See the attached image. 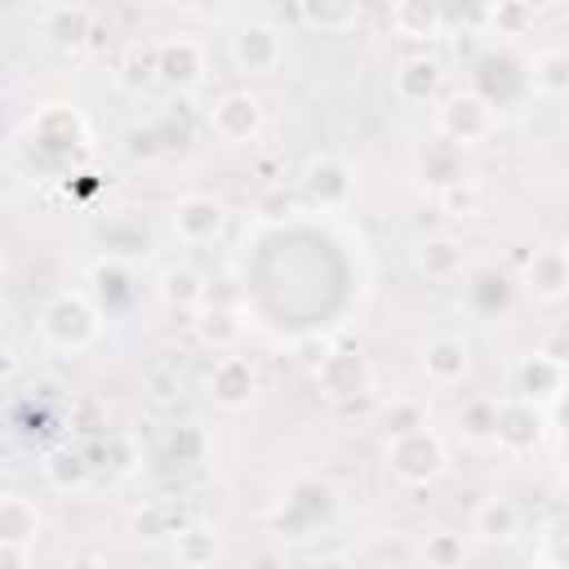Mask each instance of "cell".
I'll list each match as a JSON object with an SVG mask.
<instances>
[{
  "instance_id": "cell-26",
  "label": "cell",
  "mask_w": 569,
  "mask_h": 569,
  "mask_svg": "<svg viewBox=\"0 0 569 569\" xmlns=\"http://www.w3.org/2000/svg\"><path fill=\"white\" fill-rule=\"evenodd\" d=\"M244 569H284V560H280L276 551H258V556H253Z\"/></svg>"
},
{
  "instance_id": "cell-15",
  "label": "cell",
  "mask_w": 569,
  "mask_h": 569,
  "mask_svg": "<svg viewBox=\"0 0 569 569\" xmlns=\"http://www.w3.org/2000/svg\"><path fill=\"white\" fill-rule=\"evenodd\" d=\"M160 71H164L169 80H178V84H191V80H200V49H196L191 40L164 44V49H160Z\"/></svg>"
},
{
  "instance_id": "cell-10",
  "label": "cell",
  "mask_w": 569,
  "mask_h": 569,
  "mask_svg": "<svg viewBox=\"0 0 569 569\" xmlns=\"http://www.w3.org/2000/svg\"><path fill=\"white\" fill-rule=\"evenodd\" d=\"M422 369H427L431 382H458V378L467 373V342H458V338H436V342H427Z\"/></svg>"
},
{
  "instance_id": "cell-4",
  "label": "cell",
  "mask_w": 569,
  "mask_h": 569,
  "mask_svg": "<svg viewBox=\"0 0 569 569\" xmlns=\"http://www.w3.org/2000/svg\"><path fill=\"white\" fill-rule=\"evenodd\" d=\"M213 129L227 138V142H249L258 129H262V102L253 93H227L218 107H213Z\"/></svg>"
},
{
  "instance_id": "cell-19",
  "label": "cell",
  "mask_w": 569,
  "mask_h": 569,
  "mask_svg": "<svg viewBox=\"0 0 569 569\" xmlns=\"http://www.w3.org/2000/svg\"><path fill=\"white\" fill-rule=\"evenodd\" d=\"M476 529L485 533V538H511L516 533V507L511 502H485L480 507V516H476Z\"/></svg>"
},
{
  "instance_id": "cell-18",
  "label": "cell",
  "mask_w": 569,
  "mask_h": 569,
  "mask_svg": "<svg viewBox=\"0 0 569 569\" xmlns=\"http://www.w3.org/2000/svg\"><path fill=\"white\" fill-rule=\"evenodd\" d=\"M396 89L405 93V98H413V102H422L431 89H436V62L431 58H413L405 71H400V80H396Z\"/></svg>"
},
{
  "instance_id": "cell-6",
  "label": "cell",
  "mask_w": 569,
  "mask_h": 569,
  "mask_svg": "<svg viewBox=\"0 0 569 569\" xmlns=\"http://www.w3.org/2000/svg\"><path fill=\"white\" fill-rule=\"evenodd\" d=\"M542 431V418L529 400H507V405H493V436L507 445V449H529Z\"/></svg>"
},
{
  "instance_id": "cell-23",
  "label": "cell",
  "mask_w": 569,
  "mask_h": 569,
  "mask_svg": "<svg viewBox=\"0 0 569 569\" xmlns=\"http://www.w3.org/2000/svg\"><path fill=\"white\" fill-rule=\"evenodd\" d=\"M462 422H467V436H489L493 431V405L489 400H476Z\"/></svg>"
},
{
  "instance_id": "cell-20",
  "label": "cell",
  "mask_w": 569,
  "mask_h": 569,
  "mask_svg": "<svg viewBox=\"0 0 569 569\" xmlns=\"http://www.w3.org/2000/svg\"><path fill=\"white\" fill-rule=\"evenodd\" d=\"M533 84L542 89V93H560L565 84H569V76H565V53H542L538 62H533Z\"/></svg>"
},
{
  "instance_id": "cell-3",
  "label": "cell",
  "mask_w": 569,
  "mask_h": 569,
  "mask_svg": "<svg viewBox=\"0 0 569 569\" xmlns=\"http://www.w3.org/2000/svg\"><path fill=\"white\" fill-rule=\"evenodd\" d=\"M222 222H227V209L213 196H187V200L173 204V231L182 240H191V244L213 240L222 231Z\"/></svg>"
},
{
  "instance_id": "cell-2",
  "label": "cell",
  "mask_w": 569,
  "mask_h": 569,
  "mask_svg": "<svg viewBox=\"0 0 569 569\" xmlns=\"http://www.w3.org/2000/svg\"><path fill=\"white\" fill-rule=\"evenodd\" d=\"M93 329H98L93 311H89L80 298H71V293H58V298L44 307V333H49L58 347H84V342L93 338Z\"/></svg>"
},
{
  "instance_id": "cell-21",
  "label": "cell",
  "mask_w": 569,
  "mask_h": 569,
  "mask_svg": "<svg viewBox=\"0 0 569 569\" xmlns=\"http://www.w3.org/2000/svg\"><path fill=\"white\" fill-rule=\"evenodd\" d=\"M422 551H427V560H431L436 569H453V565L462 560V538H458V533H431Z\"/></svg>"
},
{
  "instance_id": "cell-25",
  "label": "cell",
  "mask_w": 569,
  "mask_h": 569,
  "mask_svg": "<svg viewBox=\"0 0 569 569\" xmlns=\"http://www.w3.org/2000/svg\"><path fill=\"white\" fill-rule=\"evenodd\" d=\"M0 569H27V547L0 542Z\"/></svg>"
},
{
  "instance_id": "cell-28",
  "label": "cell",
  "mask_w": 569,
  "mask_h": 569,
  "mask_svg": "<svg viewBox=\"0 0 569 569\" xmlns=\"http://www.w3.org/2000/svg\"><path fill=\"white\" fill-rule=\"evenodd\" d=\"M0 280H4V253H0Z\"/></svg>"
},
{
  "instance_id": "cell-24",
  "label": "cell",
  "mask_w": 569,
  "mask_h": 569,
  "mask_svg": "<svg viewBox=\"0 0 569 569\" xmlns=\"http://www.w3.org/2000/svg\"><path fill=\"white\" fill-rule=\"evenodd\" d=\"M147 387H156V391H151L156 400H173V396L182 391L178 373H169V369H151V373H147Z\"/></svg>"
},
{
  "instance_id": "cell-9",
  "label": "cell",
  "mask_w": 569,
  "mask_h": 569,
  "mask_svg": "<svg viewBox=\"0 0 569 569\" xmlns=\"http://www.w3.org/2000/svg\"><path fill=\"white\" fill-rule=\"evenodd\" d=\"M36 533H40V516H36V507H31L27 498H18V493H4V498H0V542H9V547H27Z\"/></svg>"
},
{
  "instance_id": "cell-27",
  "label": "cell",
  "mask_w": 569,
  "mask_h": 569,
  "mask_svg": "<svg viewBox=\"0 0 569 569\" xmlns=\"http://www.w3.org/2000/svg\"><path fill=\"white\" fill-rule=\"evenodd\" d=\"M67 569H98L93 560H76V565H67Z\"/></svg>"
},
{
  "instance_id": "cell-17",
  "label": "cell",
  "mask_w": 569,
  "mask_h": 569,
  "mask_svg": "<svg viewBox=\"0 0 569 569\" xmlns=\"http://www.w3.org/2000/svg\"><path fill=\"white\" fill-rule=\"evenodd\" d=\"M520 378H525L529 396H551L560 387V360L556 356H533V360L520 365Z\"/></svg>"
},
{
  "instance_id": "cell-5",
  "label": "cell",
  "mask_w": 569,
  "mask_h": 569,
  "mask_svg": "<svg viewBox=\"0 0 569 569\" xmlns=\"http://www.w3.org/2000/svg\"><path fill=\"white\" fill-rule=\"evenodd\" d=\"M440 129H445L453 142H476V138H485V133H489V107H485V98H476V93L449 98V102L440 107Z\"/></svg>"
},
{
  "instance_id": "cell-29",
  "label": "cell",
  "mask_w": 569,
  "mask_h": 569,
  "mask_svg": "<svg viewBox=\"0 0 569 569\" xmlns=\"http://www.w3.org/2000/svg\"><path fill=\"white\" fill-rule=\"evenodd\" d=\"M0 316H4V298H0Z\"/></svg>"
},
{
  "instance_id": "cell-7",
  "label": "cell",
  "mask_w": 569,
  "mask_h": 569,
  "mask_svg": "<svg viewBox=\"0 0 569 569\" xmlns=\"http://www.w3.org/2000/svg\"><path fill=\"white\" fill-rule=\"evenodd\" d=\"M231 53L244 71H271L276 58H280V36L271 27H244L236 40H231Z\"/></svg>"
},
{
  "instance_id": "cell-11",
  "label": "cell",
  "mask_w": 569,
  "mask_h": 569,
  "mask_svg": "<svg viewBox=\"0 0 569 569\" xmlns=\"http://www.w3.org/2000/svg\"><path fill=\"white\" fill-rule=\"evenodd\" d=\"M156 293H160L169 307L191 311V307L204 298V280H200V271H191V267H164L160 280H156Z\"/></svg>"
},
{
  "instance_id": "cell-14",
  "label": "cell",
  "mask_w": 569,
  "mask_h": 569,
  "mask_svg": "<svg viewBox=\"0 0 569 569\" xmlns=\"http://www.w3.org/2000/svg\"><path fill=\"white\" fill-rule=\"evenodd\" d=\"M173 551L187 569H204L213 556H218V538L204 529V525H187L178 538H173Z\"/></svg>"
},
{
  "instance_id": "cell-22",
  "label": "cell",
  "mask_w": 569,
  "mask_h": 569,
  "mask_svg": "<svg viewBox=\"0 0 569 569\" xmlns=\"http://www.w3.org/2000/svg\"><path fill=\"white\" fill-rule=\"evenodd\" d=\"M236 333H240V325L231 320V311H222V307H218V311H204V320H200V338H204V342L227 347Z\"/></svg>"
},
{
  "instance_id": "cell-1",
  "label": "cell",
  "mask_w": 569,
  "mask_h": 569,
  "mask_svg": "<svg viewBox=\"0 0 569 569\" xmlns=\"http://www.w3.org/2000/svg\"><path fill=\"white\" fill-rule=\"evenodd\" d=\"M387 458H391V471H396L400 480L422 485V480L440 476V467H445V445H440L436 431L418 427V431H400V436L391 440Z\"/></svg>"
},
{
  "instance_id": "cell-12",
  "label": "cell",
  "mask_w": 569,
  "mask_h": 569,
  "mask_svg": "<svg viewBox=\"0 0 569 569\" xmlns=\"http://www.w3.org/2000/svg\"><path fill=\"white\" fill-rule=\"evenodd\" d=\"M320 382L329 387V396H351V391H360V387L369 382V369L360 365V356L333 351V356H325V365H320Z\"/></svg>"
},
{
  "instance_id": "cell-16",
  "label": "cell",
  "mask_w": 569,
  "mask_h": 569,
  "mask_svg": "<svg viewBox=\"0 0 569 569\" xmlns=\"http://www.w3.org/2000/svg\"><path fill=\"white\" fill-rule=\"evenodd\" d=\"M418 262H422L427 276L449 280V276L462 271V244H453V240H427L422 253H418Z\"/></svg>"
},
{
  "instance_id": "cell-13",
  "label": "cell",
  "mask_w": 569,
  "mask_h": 569,
  "mask_svg": "<svg viewBox=\"0 0 569 569\" xmlns=\"http://www.w3.org/2000/svg\"><path fill=\"white\" fill-rule=\"evenodd\" d=\"M529 289L547 302H556L565 293V253L560 249H538L529 262Z\"/></svg>"
},
{
  "instance_id": "cell-8",
  "label": "cell",
  "mask_w": 569,
  "mask_h": 569,
  "mask_svg": "<svg viewBox=\"0 0 569 569\" xmlns=\"http://www.w3.org/2000/svg\"><path fill=\"white\" fill-rule=\"evenodd\" d=\"M209 387H213V400H222V405H244L249 396H253V369H249V360H240V356H222L218 365H213V373H209Z\"/></svg>"
}]
</instances>
